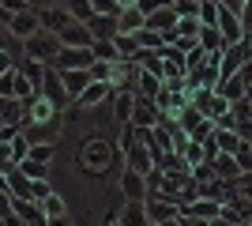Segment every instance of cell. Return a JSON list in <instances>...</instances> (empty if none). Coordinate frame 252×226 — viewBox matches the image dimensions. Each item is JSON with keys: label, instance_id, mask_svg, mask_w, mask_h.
<instances>
[{"label": "cell", "instance_id": "cell-1", "mask_svg": "<svg viewBox=\"0 0 252 226\" xmlns=\"http://www.w3.org/2000/svg\"><path fill=\"white\" fill-rule=\"evenodd\" d=\"M61 34L57 31H45V27H38V31L31 34V38H23V57H34V61H45V65H53V57L61 53Z\"/></svg>", "mask_w": 252, "mask_h": 226}, {"label": "cell", "instance_id": "cell-2", "mask_svg": "<svg viewBox=\"0 0 252 226\" xmlns=\"http://www.w3.org/2000/svg\"><path fill=\"white\" fill-rule=\"evenodd\" d=\"M109 98H113V83H105V79H91V83L83 87V95L72 98V109H68V113H87V109H102Z\"/></svg>", "mask_w": 252, "mask_h": 226}, {"label": "cell", "instance_id": "cell-3", "mask_svg": "<svg viewBox=\"0 0 252 226\" xmlns=\"http://www.w3.org/2000/svg\"><path fill=\"white\" fill-rule=\"evenodd\" d=\"M64 121H68V113L49 117V121H27V125H23V136H27L31 143H57V140H61Z\"/></svg>", "mask_w": 252, "mask_h": 226}, {"label": "cell", "instance_id": "cell-4", "mask_svg": "<svg viewBox=\"0 0 252 226\" xmlns=\"http://www.w3.org/2000/svg\"><path fill=\"white\" fill-rule=\"evenodd\" d=\"M53 65L68 72V68H91L94 65V49L91 45H61V53L53 57Z\"/></svg>", "mask_w": 252, "mask_h": 226}, {"label": "cell", "instance_id": "cell-5", "mask_svg": "<svg viewBox=\"0 0 252 226\" xmlns=\"http://www.w3.org/2000/svg\"><path fill=\"white\" fill-rule=\"evenodd\" d=\"M109 159H113V147H109V140H87L83 147V166L87 173H105V166H109Z\"/></svg>", "mask_w": 252, "mask_h": 226}, {"label": "cell", "instance_id": "cell-6", "mask_svg": "<svg viewBox=\"0 0 252 226\" xmlns=\"http://www.w3.org/2000/svg\"><path fill=\"white\" fill-rule=\"evenodd\" d=\"M11 207H15L19 226H49V223H45L42 204H38V200H31V196H11Z\"/></svg>", "mask_w": 252, "mask_h": 226}, {"label": "cell", "instance_id": "cell-7", "mask_svg": "<svg viewBox=\"0 0 252 226\" xmlns=\"http://www.w3.org/2000/svg\"><path fill=\"white\" fill-rule=\"evenodd\" d=\"M61 113H64V106H57L53 98H45L42 91H38V95L27 102V109H23V125H27V121H49V117H61Z\"/></svg>", "mask_w": 252, "mask_h": 226}, {"label": "cell", "instance_id": "cell-8", "mask_svg": "<svg viewBox=\"0 0 252 226\" xmlns=\"http://www.w3.org/2000/svg\"><path fill=\"white\" fill-rule=\"evenodd\" d=\"M158 121H162L158 102H155V98H147V95H136V106H132V125H139V129H155Z\"/></svg>", "mask_w": 252, "mask_h": 226}, {"label": "cell", "instance_id": "cell-9", "mask_svg": "<svg viewBox=\"0 0 252 226\" xmlns=\"http://www.w3.org/2000/svg\"><path fill=\"white\" fill-rule=\"evenodd\" d=\"M121 196L125 200H147V173L125 166L121 170Z\"/></svg>", "mask_w": 252, "mask_h": 226}, {"label": "cell", "instance_id": "cell-10", "mask_svg": "<svg viewBox=\"0 0 252 226\" xmlns=\"http://www.w3.org/2000/svg\"><path fill=\"white\" fill-rule=\"evenodd\" d=\"M42 95L53 98L57 106H68V102H72V98H68V87H64V79H61V68H57V65L45 68V75H42Z\"/></svg>", "mask_w": 252, "mask_h": 226}, {"label": "cell", "instance_id": "cell-11", "mask_svg": "<svg viewBox=\"0 0 252 226\" xmlns=\"http://www.w3.org/2000/svg\"><path fill=\"white\" fill-rule=\"evenodd\" d=\"M215 27H219L222 31V38H226V42H241L245 38V27H241V15H237V11L233 8H226V4H219V23H215Z\"/></svg>", "mask_w": 252, "mask_h": 226}, {"label": "cell", "instance_id": "cell-12", "mask_svg": "<svg viewBox=\"0 0 252 226\" xmlns=\"http://www.w3.org/2000/svg\"><path fill=\"white\" fill-rule=\"evenodd\" d=\"M38 27H42V19H38V11H34V8H23V11H15V15L8 19V31L15 34V38H31Z\"/></svg>", "mask_w": 252, "mask_h": 226}, {"label": "cell", "instance_id": "cell-13", "mask_svg": "<svg viewBox=\"0 0 252 226\" xmlns=\"http://www.w3.org/2000/svg\"><path fill=\"white\" fill-rule=\"evenodd\" d=\"M57 34H61L64 45H91V42H94V34H91V27H87L83 19H72L68 27H61Z\"/></svg>", "mask_w": 252, "mask_h": 226}, {"label": "cell", "instance_id": "cell-14", "mask_svg": "<svg viewBox=\"0 0 252 226\" xmlns=\"http://www.w3.org/2000/svg\"><path fill=\"white\" fill-rule=\"evenodd\" d=\"M143 23H147V15H143L136 4L117 11V34H139V31H143Z\"/></svg>", "mask_w": 252, "mask_h": 226}, {"label": "cell", "instance_id": "cell-15", "mask_svg": "<svg viewBox=\"0 0 252 226\" xmlns=\"http://www.w3.org/2000/svg\"><path fill=\"white\" fill-rule=\"evenodd\" d=\"M38 11V19H42L45 31H61V27H68L72 23V11L64 8V4H53V8H34Z\"/></svg>", "mask_w": 252, "mask_h": 226}, {"label": "cell", "instance_id": "cell-16", "mask_svg": "<svg viewBox=\"0 0 252 226\" xmlns=\"http://www.w3.org/2000/svg\"><path fill=\"white\" fill-rule=\"evenodd\" d=\"M177 11H173V4H166V8H155L147 15V23H143V27H147V31H177Z\"/></svg>", "mask_w": 252, "mask_h": 226}, {"label": "cell", "instance_id": "cell-17", "mask_svg": "<svg viewBox=\"0 0 252 226\" xmlns=\"http://www.w3.org/2000/svg\"><path fill=\"white\" fill-rule=\"evenodd\" d=\"M211 166H215V177H226V181H237V177H241V162H237V155L219 151V155L211 159Z\"/></svg>", "mask_w": 252, "mask_h": 226}, {"label": "cell", "instance_id": "cell-18", "mask_svg": "<svg viewBox=\"0 0 252 226\" xmlns=\"http://www.w3.org/2000/svg\"><path fill=\"white\" fill-rule=\"evenodd\" d=\"M42 211H45V223H64V219L72 215V211H68V200H64L61 193H49L42 200Z\"/></svg>", "mask_w": 252, "mask_h": 226}, {"label": "cell", "instance_id": "cell-19", "mask_svg": "<svg viewBox=\"0 0 252 226\" xmlns=\"http://www.w3.org/2000/svg\"><path fill=\"white\" fill-rule=\"evenodd\" d=\"M61 79L68 87V98H79L83 87L91 83V68H68V72H61Z\"/></svg>", "mask_w": 252, "mask_h": 226}, {"label": "cell", "instance_id": "cell-20", "mask_svg": "<svg viewBox=\"0 0 252 226\" xmlns=\"http://www.w3.org/2000/svg\"><path fill=\"white\" fill-rule=\"evenodd\" d=\"M200 45H203V49H207V53H222V49H226V45H230V42L222 38V31H219V27H215V23H211V27H207V23H203V27H200Z\"/></svg>", "mask_w": 252, "mask_h": 226}, {"label": "cell", "instance_id": "cell-21", "mask_svg": "<svg viewBox=\"0 0 252 226\" xmlns=\"http://www.w3.org/2000/svg\"><path fill=\"white\" fill-rule=\"evenodd\" d=\"M87 27H91V34L94 38H117V15H91L87 19Z\"/></svg>", "mask_w": 252, "mask_h": 226}, {"label": "cell", "instance_id": "cell-22", "mask_svg": "<svg viewBox=\"0 0 252 226\" xmlns=\"http://www.w3.org/2000/svg\"><path fill=\"white\" fill-rule=\"evenodd\" d=\"M158 91H162V75H155V72H143L136 75V95H147V98H155Z\"/></svg>", "mask_w": 252, "mask_h": 226}, {"label": "cell", "instance_id": "cell-23", "mask_svg": "<svg viewBox=\"0 0 252 226\" xmlns=\"http://www.w3.org/2000/svg\"><path fill=\"white\" fill-rule=\"evenodd\" d=\"M8 193L11 196H31V177H27L19 166H11V170H8Z\"/></svg>", "mask_w": 252, "mask_h": 226}, {"label": "cell", "instance_id": "cell-24", "mask_svg": "<svg viewBox=\"0 0 252 226\" xmlns=\"http://www.w3.org/2000/svg\"><path fill=\"white\" fill-rule=\"evenodd\" d=\"M91 49H94V61H117V57H121V49H117L113 38H94Z\"/></svg>", "mask_w": 252, "mask_h": 226}, {"label": "cell", "instance_id": "cell-25", "mask_svg": "<svg viewBox=\"0 0 252 226\" xmlns=\"http://www.w3.org/2000/svg\"><path fill=\"white\" fill-rule=\"evenodd\" d=\"M200 15H181L177 19V38H196V42H200Z\"/></svg>", "mask_w": 252, "mask_h": 226}, {"label": "cell", "instance_id": "cell-26", "mask_svg": "<svg viewBox=\"0 0 252 226\" xmlns=\"http://www.w3.org/2000/svg\"><path fill=\"white\" fill-rule=\"evenodd\" d=\"M0 223H4V226H19V219H15V207H11V193H8V189H0Z\"/></svg>", "mask_w": 252, "mask_h": 226}, {"label": "cell", "instance_id": "cell-27", "mask_svg": "<svg viewBox=\"0 0 252 226\" xmlns=\"http://www.w3.org/2000/svg\"><path fill=\"white\" fill-rule=\"evenodd\" d=\"M15 166H19L31 181H34V177H49V166H45V162H38V159H31V155H27L23 162H15Z\"/></svg>", "mask_w": 252, "mask_h": 226}, {"label": "cell", "instance_id": "cell-28", "mask_svg": "<svg viewBox=\"0 0 252 226\" xmlns=\"http://www.w3.org/2000/svg\"><path fill=\"white\" fill-rule=\"evenodd\" d=\"M34 95H38V87H34V79H31V75H23V68H19V75H15V98H23V102H31Z\"/></svg>", "mask_w": 252, "mask_h": 226}, {"label": "cell", "instance_id": "cell-29", "mask_svg": "<svg viewBox=\"0 0 252 226\" xmlns=\"http://www.w3.org/2000/svg\"><path fill=\"white\" fill-rule=\"evenodd\" d=\"M113 42H117V49H121V57H136L139 49H143V45H139V38H136V34H117Z\"/></svg>", "mask_w": 252, "mask_h": 226}, {"label": "cell", "instance_id": "cell-30", "mask_svg": "<svg viewBox=\"0 0 252 226\" xmlns=\"http://www.w3.org/2000/svg\"><path fill=\"white\" fill-rule=\"evenodd\" d=\"M64 8L72 11V19H91V15H94V8H91V0H64Z\"/></svg>", "mask_w": 252, "mask_h": 226}, {"label": "cell", "instance_id": "cell-31", "mask_svg": "<svg viewBox=\"0 0 252 226\" xmlns=\"http://www.w3.org/2000/svg\"><path fill=\"white\" fill-rule=\"evenodd\" d=\"M49 193H57L49 177H34V181H31V200H38V204H42V200H45Z\"/></svg>", "mask_w": 252, "mask_h": 226}, {"label": "cell", "instance_id": "cell-32", "mask_svg": "<svg viewBox=\"0 0 252 226\" xmlns=\"http://www.w3.org/2000/svg\"><path fill=\"white\" fill-rule=\"evenodd\" d=\"M53 155H57V143H31V159H38V162L49 166Z\"/></svg>", "mask_w": 252, "mask_h": 226}, {"label": "cell", "instance_id": "cell-33", "mask_svg": "<svg viewBox=\"0 0 252 226\" xmlns=\"http://www.w3.org/2000/svg\"><path fill=\"white\" fill-rule=\"evenodd\" d=\"M8 143H11V155H15V162H23L27 155H31V140H27L23 132H19V136H11Z\"/></svg>", "mask_w": 252, "mask_h": 226}, {"label": "cell", "instance_id": "cell-34", "mask_svg": "<svg viewBox=\"0 0 252 226\" xmlns=\"http://www.w3.org/2000/svg\"><path fill=\"white\" fill-rule=\"evenodd\" d=\"M200 23H219V0H200Z\"/></svg>", "mask_w": 252, "mask_h": 226}, {"label": "cell", "instance_id": "cell-35", "mask_svg": "<svg viewBox=\"0 0 252 226\" xmlns=\"http://www.w3.org/2000/svg\"><path fill=\"white\" fill-rule=\"evenodd\" d=\"M91 79H105V83H109V79H113V61H94V65H91Z\"/></svg>", "mask_w": 252, "mask_h": 226}, {"label": "cell", "instance_id": "cell-36", "mask_svg": "<svg viewBox=\"0 0 252 226\" xmlns=\"http://www.w3.org/2000/svg\"><path fill=\"white\" fill-rule=\"evenodd\" d=\"M177 15H200V0H173Z\"/></svg>", "mask_w": 252, "mask_h": 226}, {"label": "cell", "instance_id": "cell-37", "mask_svg": "<svg viewBox=\"0 0 252 226\" xmlns=\"http://www.w3.org/2000/svg\"><path fill=\"white\" fill-rule=\"evenodd\" d=\"M91 8H94L98 15H117L121 4H117V0H91Z\"/></svg>", "mask_w": 252, "mask_h": 226}, {"label": "cell", "instance_id": "cell-38", "mask_svg": "<svg viewBox=\"0 0 252 226\" xmlns=\"http://www.w3.org/2000/svg\"><path fill=\"white\" fill-rule=\"evenodd\" d=\"M15 166V155H11V143L0 140V170H11Z\"/></svg>", "mask_w": 252, "mask_h": 226}, {"label": "cell", "instance_id": "cell-39", "mask_svg": "<svg viewBox=\"0 0 252 226\" xmlns=\"http://www.w3.org/2000/svg\"><path fill=\"white\" fill-rule=\"evenodd\" d=\"M0 8L8 11V15H15V11H23V8H31V0H0Z\"/></svg>", "mask_w": 252, "mask_h": 226}, {"label": "cell", "instance_id": "cell-40", "mask_svg": "<svg viewBox=\"0 0 252 226\" xmlns=\"http://www.w3.org/2000/svg\"><path fill=\"white\" fill-rule=\"evenodd\" d=\"M53 4H64V0H31V8H53Z\"/></svg>", "mask_w": 252, "mask_h": 226}, {"label": "cell", "instance_id": "cell-41", "mask_svg": "<svg viewBox=\"0 0 252 226\" xmlns=\"http://www.w3.org/2000/svg\"><path fill=\"white\" fill-rule=\"evenodd\" d=\"M219 4H226V8H233V11H241V8H245V0H219Z\"/></svg>", "mask_w": 252, "mask_h": 226}, {"label": "cell", "instance_id": "cell-42", "mask_svg": "<svg viewBox=\"0 0 252 226\" xmlns=\"http://www.w3.org/2000/svg\"><path fill=\"white\" fill-rule=\"evenodd\" d=\"M117 4H121V8H132V4H139V0H117Z\"/></svg>", "mask_w": 252, "mask_h": 226}, {"label": "cell", "instance_id": "cell-43", "mask_svg": "<svg viewBox=\"0 0 252 226\" xmlns=\"http://www.w3.org/2000/svg\"><path fill=\"white\" fill-rule=\"evenodd\" d=\"M0 125H4V117H0Z\"/></svg>", "mask_w": 252, "mask_h": 226}]
</instances>
